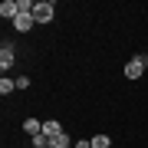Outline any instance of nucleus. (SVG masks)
Instances as JSON below:
<instances>
[{"label": "nucleus", "mask_w": 148, "mask_h": 148, "mask_svg": "<svg viewBox=\"0 0 148 148\" xmlns=\"http://www.w3.org/2000/svg\"><path fill=\"white\" fill-rule=\"evenodd\" d=\"M33 23H36V20H33V13H16V20H13V27L20 30V33H27V30L33 27Z\"/></svg>", "instance_id": "20e7f679"}, {"label": "nucleus", "mask_w": 148, "mask_h": 148, "mask_svg": "<svg viewBox=\"0 0 148 148\" xmlns=\"http://www.w3.org/2000/svg\"><path fill=\"white\" fill-rule=\"evenodd\" d=\"M16 13H20L16 0H3V3H0V16H3V20H16Z\"/></svg>", "instance_id": "7ed1b4c3"}, {"label": "nucleus", "mask_w": 148, "mask_h": 148, "mask_svg": "<svg viewBox=\"0 0 148 148\" xmlns=\"http://www.w3.org/2000/svg\"><path fill=\"white\" fill-rule=\"evenodd\" d=\"M53 10H56V7L49 3V0L33 3V20H36V23H49V20H53Z\"/></svg>", "instance_id": "f03ea898"}, {"label": "nucleus", "mask_w": 148, "mask_h": 148, "mask_svg": "<svg viewBox=\"0 0 148 148\" xmlns=\"http://www.w3.org/2000/svg\"><path fill=\"white\" fill-rule=\"evenodd\" d=\"M73 148H92V138H89V142H86V138H82V142H76Z\"/></svg>", "instance_id": "9b49d317"}, {"label": "nucleus", "mask_w": 148, "mask_h": 148, "mask_svg": "<svg viewBox=\"0 0 148 148\" xmlns=\"http://www.w3.org/2000/svg\"><path fill=\"white\" fill-rule=\"evenodd\" d=\"M13 89H16V82H10V79L3 76V79H0V92H3V95H10Z\"/></svg>", "instance_id": "9d476101"}, {"label": "nucleus", "mask_w": 148, "mask_h": 148, "mask_svg": "<svg viewBox=\"0 0 148 148\" xmlns=\"http://www.w3.org/2000/svg\"><path fill=\"white\" fill-rule=\"evenodd\" d=\"M0 66H3V69H10V66H13V49H10V46L0 49Z\"/></svg>", "instance_id": "0eeeda50"}, {"label": "nucleus", "mask_w": 148, "mask_h": 148, "mask_svg": "<svg viewBox=\"0 0 148 148\" xmlns=\"http://www.w3.org/2000/svg\"><path fill=\"white\" fill-rule=\"evenodd\" d=\"M145 69H148V56H135V59L125 63V76H128V79H138Z\"/></svg>", "instance_id": "f257e3e1"}, {"label": "nucleus", "mask_w": 148, "mask_h": 148, "mask_svg": "<svg viewBox=\"0 0 148 148\" xmlns=\"http://www.w3.org/2000/svg\"><path fill=\"white\" fill-rule=\"evenodd\" d=\"M43 135H46V138H56V135H63L59 122H53V119H49V122H43Z\"/></svg>", "instance_id": "423d86ee"}, {"label": "nucleus", "mask_w": 148, "mask_h": 148, "mask_svg": "<svg viewBox=\"0 0 148 148\" xmlns=\"http://www.w3.org/2000/svg\"><path fill=\"white\" fill-rule=\"evenodd\" d=\"M109 145H112L109 135H92V148H109Z\"/></svg>", "instance_id": "6e6552de"}, {"label": "nucleus", "mask_w": 148, "mask_h": 148, "mask_svg": "<svg viewBox=\"0 0 148 148\" xmlns=\"http://www.w3.org/2000/svg\"><path fill=\"white\" fill-rule=\"evenodd\" d=\"M23 132H27V135H33V138H36V135H43V122H40V119H27V122H23Z\"/></svg>", "instance_id": "39448f33"}, {"label": "nucleus", "mask_w": 148, "mask_h": 148, "mask_svg": "<svg viewBox=\"0 0 148 148\" xmlns=\"http://www.w3.org/2000/svg\"><path fill=\"white\" fill-rule=\"evenodd\" d=\"M49 142H53V148H69V145H73L66 132H63V135H56V138H49Z\"/></svg>", "instance_id": "1a4fd4ad"}]
</instances>
